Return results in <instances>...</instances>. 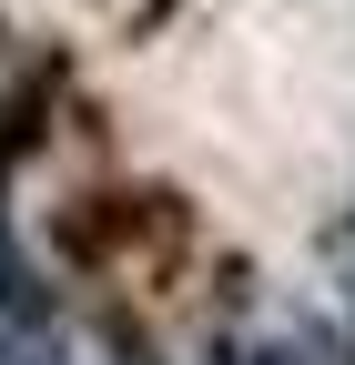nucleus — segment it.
<instances>
[{"mask_svg":"<svg viewBox=\"0 0 355 365\" xmlns=\"http://www.w3.org/2000/svg\"><path fill=\"white\" fill-rule=\"evenodd\" d=\"M173 11H183V0H132V21H122V41H163V31H173Z\"/></svg>","mask_w":355,"mask_h":365,"instance_id":"7ed1b4c3","label":"nucleus"},{"mask_svg":"<svg viewBox=\"0 0 355 365\" xmlns=\"http://www.w3.org/2000/svg\"><path fill=\"white\" fill-rule=\"evenodd\" d=\"M213 365H294V345H254V335H213Z\"/></svg>","mask_w":355,"mask_h":365,"instance_id":"f03ea898","label":"nucleus"},{"mask_svg":"<svg viewBox=\"0 0 355 365\" xmlns=\"http://www.w3.org/2000/svg\"><path fill=\"white\" fill-rule=\"evenodd\" d=\"M335 264H355V203H345V223H335Z\"/></svg>","mask_w":355,"mask_h":365,"instance_id":"20e7f679","label":"nucleus"},{"mask_svg":"<svg viewBox=\"0 0 355 365\" xmlns=\"http://www.w3.org/2000/svg\"><path fill=\"white\" fill-rule=\"evenodd\" d=\"M11 41H21V31H11V21H0V81H11Z\"/></svg>","mask_w":355,"mask_h":365,"instance_id":"423d86ee","label":"nucleus"},{"mask_svg":"<svg viewBox=\"0 0 355 365\" xmlns=\"http://www.w3.org/2000/svg\"><path fill=\"white\" fill-rule=\"evenodd\" d=\"M345 345H355V264H345Z\"/></svg>","mask_w":355,"mask_h":365,"instance_id":"39448f33","label":"nucleus"},{"mask_svg":"<svg viewBox=\"0 0 355 365\" xmlns=\"http://www.w3.org/2000/svg\"><path fill=\"white\" fill-rule=\"evenodd\" d=\"M61 91H81V61L71 51H41L31 71H11L0 81V203H11V182H21V163L51 143V112H61Z\"/></svg>","mask_w":355,"mask_h":365,"instance_id":"f257e3e1","label":"nucleus"}]
</instances>
